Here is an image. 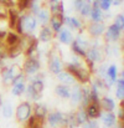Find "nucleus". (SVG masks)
Here are the masks:
<instances>
[{
	"instance_id": "5701e85b",
	"label": "nucleus",
	"mask_w": 124,
	"mask_h": 128,
	"mask_svg": "<svg viewBox=\"0 0 124 128\" xmlns=\"http://www.w3.org/2000/svg\"><path fill=\"white\" fill-rule=\"evenodd\" d=\"M103 122H104V124H106L107 127H113L114 123H116V117H114V114L111 113V112H108V113L103 117Z\"/></svg>"
},
{
	"instance_id": "0eeeda50",
	"label": "nucleus",
	"mask_w": 124,
	"mask_h": 128,
	"mask_svg": "<svg viewBox=\"0 0 124 128\" xmlns=\"http://www.w3.org/2000/svg\"><path fill=\"white\" fill-rule=\"evenodd\" d=\"M62 24H63V15L62 14H55L51 19V25H52V29L56 31V32H60L61 28H62Z\"/></svg>"
},
{
	"instance_id": "2f4dec72",
	"label": "nucleus",
	"mask_w": 124,
	"mask_h": 128,
	"mask_svg": "<svg viewBox=\"0 0 124 128\" xmlns=\"http://www.w3.org/2000/svg\"><path fill=\"white\" fill-rule=\"evenodd\" d=\"M107 74H108V77H111V81L112 82L116 81V78H117V67L114 65L109 66L108 70H107Z\"/></svg>"
},
{
	"instance_id": "b1692460",
	"label": "nucleus",
	"mask_w": 124,
	"mask_h": 128,
	"mask_svg": "<svg viewBox=\"0 0 124 128\" xmlns=\"http://www.w3.org/2000/svg\"><path fill=\"white\" fill-rule=\"evenodd\" d=\"M20 52H21V46L17 45V44L10 46L9 50H7V55H9L10 57H16L17 55H20Z\"/></svg>"
},
{
	"instance_id": "bb28decb",
	"label": "nucleus",
	"mask_w": 124,
	"mask_h": 128,
	"mask_svg": "<svg viewBox=\"0 0 124 128\" xmlns=\"http://www.w3.org/2000/svg\"><path fill=\"white\" fill-rule=\"evenodd\" d=\"M24 91H25V85H24L22 82H16L15 86H14V88H12V93H14L15 96L22 94Z\"/></svg>"
},
{
	"instance_id": "c9c22d12",
	"label": "nucleus",
	"mask_w": 124,
	"mask_h": 128,
	"mask_svg": "<svg viewBox=\"0 0 124 128\" xmlns=\"http://www.w3.org/2000/svg\"><path fill=\"white\" fill-rule=\"evenodd\" d=\"M29 5H30V0H19V2H17V8L20 11L25 10Z\"/></svg>"
},
{
	"instance_id": "c03bdc74",
	"label": "nucleus",
	"mask_w": 124,
	"mask_h": 128,
	"mask_svg": "<svg viewBox=\"0 0 124 128\" xmlns=\"http://www.w3.org/2000/svg\"><path fill=\"white\" fill-rule=\"evenodd\" d=\"M5 36H6V32L2 31V30H0V40L1 39H5Z\"/></svg>"
},
{
	"instance_id": "49530a36",
	"label": "nucleus",
	"mask_w": 124,
	"mask_h": 128,
	"mask_svg": "<svg viewBox=\"0 0 124 128\" xmlns=\"http://www.w3.org/2000/svg\"><path fill=\"white\" fill-rule=\"evenodd\" d=\"M0 16H1V18H6V16H5V14H1V12H0Z\"/></svg>"
},
{
	"instance_id": "6ab92c4d",
	"label": "nucleus",
	"mask_w": 124,
	"mask_h": 128,
	"mask_svg": "<svg viewBox=\"0 0 124 128\" xmlns=\"http://www.w3.org/2000/svg\"><path fill=\"white\" fill-rule=\"evenodd\" d=\"M52 39V31L50 28H43L40 32V41L42 42H47Z\"/></svg>"
},
{
	"instance_id": "1a4fd4ad",
	"label": "nucleus",
	"mask_w": 124,
	"mask_h": 128,
	"mask_svg": "<svg viewBox=\"0 0 124 128\" xmlns=\"http://www.w3.org/2000/svg\"><path fill=\"white\" fill-rule=\"evenodd\" d=\"M57 77H58V80H60V82H62L65 86L67 85H72L73 82H75V78H73V76L72 75H70L68 72H60V74H57Z\"/></svg>"
},
{
	"instance_id": "cd10ccee",
	"label": "nucleus",
	"mask_w": 124,
	"mask_h": 128,
	"mask_svg": "<svg viewBox=\"0 0 124 128\" xmlns=\"http://www.w3.org/2000/svg\"><path fill=\"white\" fill-rule=\"evenodd\" d=\"M37 18L40 19V22H42V24H46V22L48 21V19H50V15H48L47 10L41 9L40 11H37Z\"/></svg>"
},
{
	"instance_id": "4be33fe9",
	"label": "nucleus",
	"mask_w": 124,
	"mask_h": 128,
	"mask_svg": "<svg viewBox=\"0 0 124 128\" xmlns=\"http://www.w3.org/2000/svg\"><path fill=\"white\" fill-rule=\"evenodd\" d=\"M5 38H6V44H7L9 46L16 45V44L19 42V36H17V34H15V32H7Z\"/></svg>"
},
{
	"instance_id": "393cba45",
	"label": "nucleus",
	"mask_w": 124,
	"mask_h": 128,
	"mask_svg": "<svg viewBox=\"0 0 124 128\" xmlns=\"http://www.w3.org/2000/svg\"><path fill=\"white\" fill-rule=\"evenodd\" d=\"M63 22H66L71 29H78V28H81L80 21H78L77 19H75V18H66V19L63 20Z\"/></svg>"
},
{
	"instance_id": "a878e982",
	"label": "nucleus",
	"mask_w": 124,
	"mask_h": 128,
	"mask_svg": "<svg viewBox=\"0 0 124 128\" xmlns=\"http://www.w3.org/2000/svg\"><path fill=\"white\" fill-rule=\"evenodd\" d=\"M76 121H77L78 124H84L86 122H88V117L86 114V111H83V110L78 111V113L76 116Z\"/></svg>"
},
{
	"instance_id": "58836bf2",
	"label": "nucleus",
	"mask_w": 124,
	"mask_h": 128,
	"mask_svg": "<svg viewBox=\"0 0 124 128\" xmlns=\"http://www.w3.org/2000/svg\"><path fill=\"white\" fill-rule=\"evenodd\" d=\"M118 29H121V30H123L124 28V20H123V15H118L117 16V20H116V24H114Z\"/></svg>"
},
{
	"instance_id": "4468645a",
	"label": "nucleus",
	"mask_w": 124,
	"mask_h": 128,
	"mask_svg": "<svg viewBox=\"0 0 124 128\" xmlns=\"http://www.w3.org/2000/svg\"><path fill=\"white\" fill-rule=\"evenodd\" d=\"M70 97L72 98V102L73 103H78L82 100V91H81V88L78 86H75L72 88V91H71V96Z\"/></svg>"
},
{
	"instance_id": "f704fd0d",
	"label": "nucleus",
	"mask_w": 124,
	"mask_h": 128,
	"mask_svg": "<svg viewBox=\"0 0 124 128\" xmlns=\"http://www.w3.org/2000/svg\"><path fill=\"white\" fill-rule=\"evenodd\" d=\"M27 120H29V122H27V127L29 128H37V126H36V123H37V117H35V116H30Z\"/></svg>"
},
{
	"instance_id": "a211bd4d",
	"label": "nucleus",
	"mask_w": 124,
	"mask_h": 128,
	"mask_svg": "<svg viewBox=\"0 0 124 128\" xmlns=\"http://www.w3.org/2000/svg\"><path fill=\"white\" fill-rule=\"evenodd\" d=\"M17 19H19L17 12H16L12 8H11V9H9V25H10V28H11V29H15L16 22H17Z\"/></svg>"
},
{
	"instance_id": "c756f323",
	"label": "nucleus",
	"mask_w": 124,
	"mask_h": 128,
	"mask_svg": "<svg viewBox=\"0 0 124 128\" xmlns=\"http://www.w3.org/2000/svg\"><path fill=\"white\" fill-rule=\"evenodd\" d=\"M72 50H73L77 55H80V56H82V57H84V56H86V51H84V48H83L81 45H78V44H77V41L72 42Z\"/></svg>"
},
{
	"instance_id": "9b49d317",
	"label": "nucleus",
	"mask_w": 124,
	"mask_h": 128,
	"mask_svg": "<svg viewBox=\"0 0 124 128\" xmlns=\"http://www.w3.org/2000/svg\"><path fill=\"white\" fill-rule=\"evenodd\" d=\"M56 93H57L60 97H62V98H70V96H71V90H70V87H67V86L60 85L56 87Z\"/></svg>"
},
{
	"instance_id": "f8f14e48",
	"label": "nucleus",
	"mask_w": 124,
	"mask_h": 128,
	"mask_svg": "<svg viewBox=\"0 0 124 128\" xmlns=\"http://www.w3.org/2000/svg\"><path fill=\"white\" fill-rule=\"evenodd\" d=\"M62 117H63V116H62L61 113H58V112L51 113V114L48 116V122H50V124H51L52 127H56L58 123H61V122L63 121Z\"/></svg>"
},
{
	"instance_id": "412c9836",
	"label": "nucleus",
	"mask_w": 124,
	"mask_h": 128,
	"mask_svg": "<svg viewBox=\"0 0 124 128\" xmlns=\"http://www.w3.org/2000/svg\"><path fill=\"white\" fill-rule=\"evenodd\" d=\"M101 106H102V108H104L106 111L109 112V111H112V110L114 108V101L111 100V98H108V97H106V98L102 100Z\"/></svg>"
},
{
	"instance_id": "79ce46f5",
	"label": "nucleus",
	"mask_w": 124,
	"mask_h": 128,
	"mask_svg": "<svg viewBox=\"0 0 124 128\" xmlns=\"http://www.w3.org/2000/svg\"><path fill=\"white\" fill-rule=\"evenodd\" d=\"M5 57V48L2 46V44L0 41V58H4Z\"/></svg>"
},
{
	"instance_id": "20e7f679",
	"label": "nucleus",
	"mask_w": 124,
	"mask_h": 128,
	"mask_svg": "<svg viewBox=\"0 0 124 128\" xmlns=\"http://www.w3.org/2000/svg\"><path fill=\"white\" fill-rule=\"evenodd\" d=\"M86 114L88 118H97L101 116V108H99V104L98 103H89L87 104V108H86Z\"/></svg>"
},
{
	"instance_id": "f257e3e1",
	"label": "nucleus",
	"mask_w": 124,
	"mask_h": 128,
	"mask_svg": "<svg viewBox=\"0 0 124 128\" xmlns=\"http://www.w3.org/2000/svg\"><path fill=\"white\" fill-rule=\"evenodd\" d=\"M67 72L70 75H72L73 78H77L82 84H86V82L89 81V74L84 68H81V66H76L73 64H68L67 65Z\"/></svg>"
},
{
	"instance_id": "f3484780",
	"label": "nucleus",
	"mask_w": 124,
	"mask_h": 128,
	"mask_svg": "<svg viewBox=\"0 0 124 128\" xmlns=\"http://www.w3.org/2000/svg\"><path fill=\"white\" fill-rule=\"evenodd\" d=\"M50 9L55 14H62V2L60 0H50Z\"/></svg>"
},
{
	"instance_id": "f03ea898",
	"label": "nucleus",
	"mask_w": 124,
	"mask_h": 128,
	"mask_svg": "<svg viewBox=\"0 0 124 128\" xmlns=\"http://www.w3.org/2000/svg\"><path fill=\"white\" fill-rule=\"evenodd\" d=\"M30 113H31V106L30 103L27 102H22L19 107H17V111H16V117L19 121H25L30 117Z\"/></svg>"
},
{
	"instance_id": "4c0bfd02",
	"label": "nucleus",
	"mask_w": 124,
	"mask_h": 128,
	"mask_svg": "<svg viewBox=\"0 0 124 128\" xmlns=\"http://www.w3.org/2000/svg\"><path fill=\"white\" fill-rule=\"evenodd\" d=\"M112 2H113V0H101V1H99V6H101V9H103V10H108Z\"/></svg>"
},
{
	"instance_id": "ddd939ff",
	"label": "nucleus",
	"mask_w": 124,
	"mask_h": 128,
	"mask_svg": "<svg viewBox=\"0 0 124 128\" xmlns=\"http://www.w3.org/2000/svg\"><path fill=\"white\" fill-rule=\"evenodd\" d=\"M87 56H88V60H91V61H101L102 60V55H101L99 50L96 48V47L89 48Z\"/></svg>"
},
{
	"instance_id": "a18cd8bd",
	"label": "nucleus",
	"mask_w": 124,
	"mask_h": 128,
	"mask_svg": "<svg viewBox=\"0 0 124 128\" xmlns=\"http://www.w3.org/2000/svg\"><path fill=\"white\" fill-rule=\"evenodd\" d=\"M121 2H122V0H114V4H116V5H119Z\"/></svg>"
},
{
	"instance_id": "7c9ffc66",
	"label": "nucleus",
	"mask_w": 124,
	"mask_h": 128,
	"mask_svg": "<svg viewBox=\"0 0 124 128\" xmlns=\"http://www.w3.org/2000/svg\"><path fill=\"white\" fill-rule=\"evenodd\" d=\"M117 97L119 100H123L124 98V80L121 78L118 81V90H117Z\"/></svg>"
},
{
	"instance_id": "2eb2a0df",
	"label": "nucleus",
	"mask_w": 124,
	"mask_h": 128,
	"mask_svg": "<svg viewBox=\"0 0 124 128\" xmlns=\"http://www.w3.org/2000/svg\"><path fill=\"white\" fill-rule=\"evenodd\" d=\"M60 41H61V42H63V44L73 42V40H72V34H71L67 29L61 30V32H60Z\"/></svg>"
},
{
	"instance_id": "423d86ee",
	"label": "nucleus",
	"mask_w": 124,
	"mask_h": 128,
	"mask_svg": "<svg viewBox=\"0 0 124 128\" xmlns=\"http://www.w3.org/2000/svg\"><path fill=\"white\" fill-rule=\"evenodd\" d=\"M21 20H22V30H26L29 32L35 30L36 20L32 16H25V18H21Z\"/></svg>"
},
{
	"instance_id": "7ed1b4c3",
	"label": "nucleus",
	"mask_w": 124,
	"mask_h": 128,
	"mask_svg": "<svg viewBox=\"0 0 124 128\" xmlns=\"http://www.w3.org/2000/svg\"><path fill=\"white\" fill-rule=\"evenodd\" d=\"M39 68H40V62L36 58H34V57L27 58L25 61V64H24V71L26 74H29V75L36 74L39 71Z\"/></svg>"
},
{
	"instance_id": "39448f33",
	"label": "nucleus",
	"mask_w": 124,
	"mask_h": 128,
	"mask_svg": "<svg viewBox=\"0 0 124 128\" xmlns=\"http://www.w3.org/2000/svg\"><path fill=\"white\" fill-rule=\"evenodd\" d=\"M106 30V26L102 24V22H92L89 26H88V32L93 36H99L104 32Z\"/></svg>"
},
{
	"instance_id": "37998d69",
	"label": "nucleus",
	"mask_w": 124,
	"mask_h": 128,
	"mask_svg": "<svg viewBox=\"0 0 124 128\" xmlns=\"http://www.w3.org/2000/svg\"><path fill=\"white\" fill-rule=\"evenodd\" d=\"M83 6V1L82 0H76V9L81 10V8Z\"/></svg>"
},
{
	"instance_id": "aec40b11",
	"label": "nucleus",
	"mask_w": 124,
	"mask_h": 128,
	"mask_svg": "<svg viewBox=\"0 0 124 128\" xmlns=\"http://www.w3.org/2000/svg\"><path fill=\"white\" fill-rule=\"evenodd\" d=\"M2 76H4V81L6 84L7 82H12V80L15 78L14 68H5V70H2Z\"/></svg>"
},
{
	"instance_id": "dca6fc26",
	"label": "nucleus",
	"mask_w": 124,
	"mask_h": 128,
	"mask_svg": "<svg viewBox=\"0 0 124 128\" xmlns=\"http://www.w3.org/2000/svg\"><path fill=\"white\" fill-rule=\"evenodd\" d=\"M50 70H51V72H53V74H56V75L61 72L62 66H61V61H60L57 57L52 58V61L50 62Z\"/></svg>"
},
{
	"instance_id": "e433bc0d",
	"label": "nucleus",
	"mask_w": 124,
	"mask_h": 128,
	"mask_svg": "<svg viewBox=\"0 0 124 128\" xmlns=\"http://www.w3.org/2000/svg\"><path fill=\"white\" fill-rule=\"evenodd\" d=\"M45 113H46V110H45V107H42V106H36V116L35 117H40V118H43V116H45Z\"/></svg>"
},
{
	"instance_id": "72a5a7b5",
	"label": "nucleus",
	"mask_w": 124,
	"mask_h": 128,
	"mask_svg": "<svg viewBox=\"0 0 124 128\" xmlns=\"http://www.w3.org/2000/svg\"><path fill=\"white\" fill-rule=\"evenodd\" d=\"M91 10H92V8H91V5L89 4H83V6L81 8V14H82L83 16H89V14H91Z\"/></svg>"
},
{
	"instance_id": "6e6552de",
	"label": "nucleus",
	"mask_w": 124,
	"mask_h": 128,
	"mask_svg": "<svg viewBox=\"0 0 124 128\" xmlns=\"http://www.w3.org/2000/svg\"><path fill=\"white\" fill-rule=\"evenodd\" d=\"M121 32H122V30L118 29V28L113 24L112 26L108 28V31H107V39H108V40H113V41H116V40L119 39Z\"/></svg>"
},
{
	"instance_id": "c85d7f7f",
	"label": "nucleus",
	"mask_w": 124,
	"mask_h": 128,
	"mask_svg": "<svg viewBox=\"0 0 124 128\" xmlns=\"http://www.w3.org/2000/svg\"><path fill=\"white\" fill-rule=\"evenodd\" d=\"M31 88L37 93V94H40L42 91V88H43V84H42V81L40 80H35V81H32V84H31Z\"/></svg>"
},
{
	"instance_id": "9d476101",
	"label": "nucleus",
	"mask_w": 124,
	"mask_h": 128,
	"mask_svg": "<svg viewBox=\"0 0 124 128\" xmlns=\"http://www.w3.org/2000/svg\"><path fill=\"white\" fill-rule=\"evenodd\" d=\"M91 18H92V20H93V22H101L102 21V11H101V9H99V6H98V2H96L94 4V8L91 10Z\"/></svg>"
},
{
	"instance_id": "a19ab883",
	"label": "nucleus",
	"mask_w": 124,
	"mask_h": 128,
	"mask_svg": "<svg viewBox=\"0 0 124 128\" xmlns=\"http://www.w3.org/2000/svg\"><path fill=\"white\" fill-rule=\"evenodd\" d=\"M84 128H97V123L93 122V121L86 122V123H84Z\"/></svg>"
},
{
	"instance_id": "ea45409f",
	"label": "nucleus",
	"mask_w": 124,
	"mask_h": 128,
	"mask_svg": "<svg viewBox=\"0 0 124 128\" xmlns=\"http://www.w3.org/2000/svg\"><path fill=\"white\" fill-rule=\"evenodd\" d=\"M2 113H4L5 117H10L11 116V107L9 104H5L4 108H2Z\"/></svg>"
},
{
	"instance_id": "473e14b6",
	"label": "nucleus",
	"mask_w": 124,
	"mask_h": 128,
	"mask_svg": "<svg viewBox=\"0 0 124 128\" xmlns=\"http://www.w3.org/2000/svg\"><path fill=\"white\" fill-rule=\"evenodd\" d=\"M36 47H37V40L32 38V40H30L29 47H27V50H26V55H27V56H30V55L36 50Z\"/></svg>"
}]
</instances>
